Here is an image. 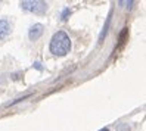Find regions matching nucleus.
Here are the masks:
<instances>
[{"label": "nucleus", "instance_id": "obj_2", "mask_svg": "<svg viewBox=\"0 0 146 131\" xmlns=\"http://www.w3.org/2000/svg\"><path fill=\"white\" fill-rule=\"evenodd\" d=\"M19 6H21L22 11L36 13V15H43L47 11V3L40 2V0H25V2L19 3Z\"/></svg>", "mask_w": 146, "mask_h": 131}, {"label": "nucleus", "instance_id": "obj_6", "mask_svg": "<svg viewBox=\"0 0 146 131\" xmlns=\"http://www.w3.org/2000/svg\"><path fill=\"white\" fill-rule=\"evenodd\" d=\"M28 97H31V94H25L24 97H19V99H16V100H13V102H11L7 106H13V105H16V103H19V102H22V100H25V99H28Z\"/></svg>", "mask_w": 146, "mask_h": 131}, {"label": "nucleus", "instance_id": "obj_4", "mask_svg": "<svg viewBox=\"0 0 146 131\" xmlns=\"http://www.w3.org/2000/svg\"><path fill=\"white\" fill-rule=\"evenodd\" d=\"M11 30H12V25L7 19H0V41L5 40L7 36L11 34Z\"/></svg>", "mask_w": 146, "mask_h": 131}, {"label": "nucleus", "instance_id": "obj_3", "mask_svg": "<svg viewBox=\"0 0 146 131\" xmlns=\"http://www.w3.org/2000/svg\"><path fill=\"white\" fill-rule=\"evenodd\" d=\"M43 32H44V27H43V24H34L30 27L28 30V38L31 41H37L41 36Z\"/></svg>", "mask_w": 146, "mask_h": 131}, {"label": "nucleus", "instance_id": "obj_5", "mask_svg": "<svg viewBox=\"0 0 146 131\" xmlns=\"http://www.w3.org/2000/svg\"><path fill=\"white\" fill-rule=\"evenodd\" d=\"M111 15H112V13H109V15H108V18H106V24H105V27H104V30H102L100 36H99V43H102V41H104V37H106V34H108V30H109V24H111Z\"/></svg>", "mask_w": 146, "mask_h": 131}, {"label": "nucleus", "instance_id": "obj_9", "mask_svg": "<svg viewBox=\"0 0 146 131\" xmlns=\"http://www.w3.org/2000/svg\"><path fill=\"white\" fill-rule=\"evenodd\" d=\"M68 13L71 15V12H70V9H65L64 12H62V21H66V16H68Z\"/></svg>", "mask_w": 146, "mask_h": 131}, {"label": "nucleus", "instance_id": "obj_8", "mask_svg": "<svg viewBox=\"0 0 146 131\" xmlns=\"http://www.w3.org/2000/svg\"><path fill=\"white\" fill-rule=\"evenodd\" d=\"M117 131H130V127H128L127 124H121L117 127Z\"/></svg>", "mask_w": 146, "mask_h": 131}, {"label": "nucleus", "instance_id": "obj_7", "mask_svg": "<svg viewBox=\"0 0 146 131\" xmlns=\"http://www.w3.org/2000/svg\"><path fill=\"white\" fill-rule=\"evenodd\" d=\"M127 32H128V28H123L121 34H119V44H123L124 40H125V36H127Z\"/></svg>", "mask_w": 146, "mask_h": 131}, {"label": "nucleus", "instance_id": "obj_10", "mask_svg": "<svg viewBox=\"0 0 146 131\" xmlns=\"http://www.w3.org/2000/svg\"><path fill=\"white\" fill-rule=\"evenodd\" d=\"M99 131H109L108 128H102V130H99Z\"/></svg>", "mask_w": 146, "mask_h": 131}, {"label": "nucleus", "instance_id": "obj_1", "mask_svg": "<svg viewBox=\"0 0 146 131\" xmlns=\"http://www.w3.org/2000/svg\"><path fill=\"white\" fill-rule=\"evenodd\" d=\"M71 38L65 31H58L53 34L52 40H50L49 44V50L50 53L55 56H65L70 53L71 50Z\"/></svg>", "mask_w": 146, "mask_h": 131}]
</instances>
